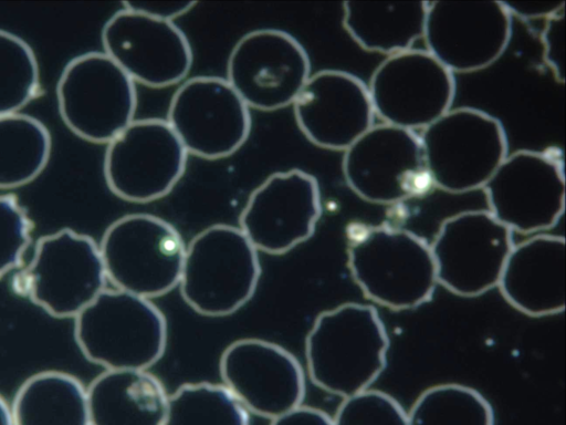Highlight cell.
Listing matches in <instances>:
<instances>
[{
	"label": "cell",
	"instance_id": "obj_1",
	"mask_svg": "<svg viewBox=\"0 0 566 425\" xmlns=\"http://www.w3.org/2000/svg\"><path fill=\"white\" fill-rule=\"evenodd\" d=\"M389 339L376 309L347 302L321 312L305 339L311 381L343 398L365 390L387 363Z\"/></svg>",
	"mask_w": 566,
	"mask_h": 425
},
{
	"label": "cell",
	"instance_id": "obj_2",
	"mask_svg": "<svg viewBox=\"0 0 566 425\" xmlns=\"http://www.w3.org/2000/svg\"><path fill=\"white\" fill-rule=\"evenodd\" d=\"M353 228L347 265L366 298L391 310H410L431 300L438 282L430 245L400 228Z\"/></svg>",
	"mask_w": 566,
	"mask_h": 425
},
{
	"label": "cell",
	"instance_id": "obj_3",
	"mask_svg": "<svg viewBox=\"0 0 566 425\" xmlns=\"http://www.w3.org/2000/svg\"><path fill=\"white\" fill-rule=\"evenodd\" d=\"M74 338L106 370H148L166 351L168 329L149 299L105 288L74 318Z\"/></svg>",
	"mask_w": 566,
	"mask_h": 425
},
{
	"label": "cell",
	"instance_id": "obj_4",
	"mask_svg": "<svg viewBox=\"0 0 566 425\" xmlns=\"http://www.w3.org/2000/svg\"><path fill=\"white\" fill-rule=\"evenodd\" d=\"M260 276L258 250L242 230L217 224L201 230L186 247L180 293L197 313L227 317L250 301Z\"/></svg>",
	"mask_w": 566,
	"mask_h": 425
},
{
	"label": "cell",
	"instance_id": "obj_5",
	"mask_svg": "<svg viewBox=\"0 0 566 425\" xmlns=\"http://www.w3.org/2000/svg\"><path fill=\"white\" fill-rule=\"evenodd\" d=\"M419 138L433 187L451 194L482 189L509 155L502 123L474 107L450 108Z\"/></svg>",
	"mask_w": 566,
	"mask_h": 425
},
{
	"label": "cell",
	"instance_id": "obj_6",
	"mask_svg": "<svg viewBox=\"0 0 566 425\" xmlns=\"http://www.w3.org/2000/svg\"><path fill=\"white\" fill-rule=\"evenodd\" d=\"M99 251L106 278L118 290L154 299L179 286L186 246L168 221L129 214L105 230Z\"/></svg>",
	"mask_w": 566,
	"mask_h": 425
},
{
	"label": "cell",
	"instance_id": "obj_7",
	"mask_svg": "<svg viewBox=\"0 0 566 425\" xmlns=\"http://www.w3.org/2000/svg\"><path fill=\"white\" fill-rule=\"evenodd\" d=\"M99 246L90 236L61 229L41 237L28 267L12 287L55 318H75L104 289Z\"/></svg>",
	"mask_w": 566,
	"mask_h": 425
},
{
	"label": "cell",
	"instance_id": "obj_8",
	"mask_svg": "<svg viewBox=\"0 0 566 425\" xmlns=\"http://www.w3.org/2000/svg\"><path fill=\"white\" fill-rule=\"evenodd\" d=\"M60 115L78 137L108 144L134 121V81L104 52L72 59L56 85Z\"/></svg>",
	"mask_w": 566,
	"mask_h": 425
},
{
	"label": "cell",
	"instance_id": "obj_9",
	"mask_svg": "<svg viewBox=\"0 0 566 425\" xmlns=\"http://www.w3.org/2000/svg\"><path fill=\"white\" fill-rule=\"evenodd\" d=\"M342 169L348 187L371 204L395 205L433 187L419 135L385 123L344 151Z\"/></svg>",
	"mask_w": 566,
	"mask_h": 425
},
{
	"label": "cell",
	"instance_id": "obj_10",
	"mask_svg": "<svg viewBox=\"0 0 566 425\" xmlns=\"http://www.w3.org/2000/svg\"><path fill=\"white\" fill-rule=\"evenodd\" d=\"M187 157L166 120H134L107 144L105 182L123 200L150 203L172 190L186 170Z\"/></svg>",
	"mask_w": 566,
	"mask_h": 425
},
{
	"label": "cell",
	"instance_id": "obj_11",
	"mask_svg": "<svg viewBox=\"0 0 566 425\" xmlns=\"http://www.w3.org/2000/svg\"><path fill=\"white\" fill-rule=\"evenodd\" d=\"M482 189L491 215L512 232L549 229L565 207L563 159L548 152L516 151L504 158Z\"/></svg>",
	"mask_w": 566,
	"mask_h": 425
},
{
	"label": "cell",
	"instance_id": "obj_12",
	"mask_svg": "<svg viewBox=\"0 0 566 425\" xmlns=\"http://www.w3.org/2000/svg\"><path fill=\"white\" fill-rule=\"evenodd\" d=\"M513 246V232L489 210L455 214L430 245L437 282L460 297L481 296L497 287Z\"/></svg>",
	"mask_w": 566,
	"mask_h": 425
},
{
	"label": "cell",
	"instance_id": "obj_13",
	"mask_svg": "<svg viewBox=\"0 0 566 425\" xmlns=\"http://www.w3.org/2000/svg\"><path fill=\"white\" fill-rule=\"evenodd\" d=\"M375 116L411 132L422 131L447 113L454 101V74L427 50L389 55L367 86Z\"/></svg>",
	"mask_w": 566,
	"mask_h": 425
},
{
	"label": "cell",
	"instance_id": "obj_14",
	"mask_svg": "<svg viewBox=\"0 0 566 425\" xmlns=\"http://www.w3.org/2000/svg\"><path fill=\"white\" fill-rule=\"evenodd\" d=\"M187 154L221 159L234 154L251 131L250 108L226 79L195 76L171 96L167 120Z\"/></svg>",
	"mask_w": 566,
	"mask_h": 425
},
{
	"label": "cell",
	"instance_id": "obj_15",
	"mask_svg": "<svg viewBox=\"0 0 566 425\" xmlns=\"http://www.w3.org/2000/svg\"><path fill=\"white\" fill-rule=\"evenodd\" d=\"M311 75L306 50L290 33L259 29L242 35L227 62V81L249 108L292 105Z\"/></svg>",
	"mask_w": 566,
	"mask_h": 425
},
{
	"label": "cell",
	"instance_id": "obj_16",
	"mask_svg": "<svg viewBox=\"0 0 566 425\" xmlns=\"http://www.w3.org/2000/svg\"><path fill=\"white\" fill-rule=\"evenodd\" d=\"M511 34L512 17L502 1H428L426 50L453 74L492 65Z\"/></svg>",
	"mask_w": 566,
	"mask_h": 425
},
{
	"label": "cell",
	"instance_id": "obj_17",
	"mask_svg": "<svg viewBox=\"0 0 566 425\" xmlns=\"http://www.w3.org/2000/svg\"><path fill=\"white\" fill-rule=\"evenodd\" d=\"M321 214L316 178L293 168L271 174L250 194L239 228L258 251L284 255L312 237Z\"/></svg>",
	"mask_w": 566,
	"mask_h": 425
},
{
	"label": "cell",
	"instance_id": "obj_18",
	"mask_svg": "<svg viewBox=\"0 0 566 425\" xmlns=\"http://www.w3.org/2000/svg\"><path fill=\"white\" fill-rule=\"evenodd\" d=\"M104 53L133 81L153 89L184 80L193 61L191 45L174 23L122 9L102 30Z\"/></svg>",
	"mask_w": 566,
	"mask_h": 425
},
{
	"label": "cell",
	"instance_id": "obj_19",
	"mask_svg": "<svg viewBox=\"0 0 566 425\" xmlns=\"http://www.w3.org/2000/svg\"><path fill=\"white\" fill-rule=\"evenodd\" d=\"M223 385L249 413L273 419L302 405L304 371L280 344L244 338L230 343L219 361Z\"/></svg>",
	"mask_w": 566,
	"mask_h": 425
},
{
	"label": "cell",
	"instance_id": "obj_20",
	"mask_svg": "<svg viewBox=\"0 0 566 425\" xmlns=\"http://www.w3.org/2000/svg\"><path fill=\"white\" fill-rule=\"evenodd\" d=\"M292 105L302 134L325 149L344 152L374 125L367 85L346 71L310 75Z\"/></svg>",
	"mask_w": 566,
	"mask_h": 425
},
{
	"label": "cell",
	"instance_id": "obj_21",
	"mask_svg": "<svg viewBox=\"0 0 566 425\" xmlns=\"http://www.w3.org/2000/svg\"><path fill=\"white\" fill-rule=\"evenodd\" d=\"M565 240L537 235L514 245L497 283L504 299L530 317L565 309Z\"/></svg>",
	"mask_w": 566,
	"mask_h": 425
},
{
	"label": "cell",
	"instance_id": "obj_22",
	"mask_svg": "<svg viewBox=\"0 0 566 425\" xmlns=\"http://www.w3.org/2000/svg\"><path fill=\"white\" fill-rule=\"evenodd\" d=\"M90 425H164L168 394L147 370H106L86 390Z\"/></svg>",
	"mask_w": 566,
	"mask_h": 425
},
{
	"label": "cell",
	"instance_id": "obj_23",
	"mask_svg": "<svg viewBox=\"0 0 566 425\" xmlns=\"http://www.w3.org/2000/svg\"><path fill=\"white\" fill-rule=\"evenodd\" d=\"M428 1H345L343 27L364 50L392 55L424 32Z\"/></svg>",
	"mask_w": 566,
	"mask_h": 425
},
{
	"label": "cell",
	"instance_id": "obj_24",
	"mask_svg": "<svg viewBox=\"0 0 566 425\" xmlns=\"http://www.w3.org/2000/svg\"><path fill=\"white\" fill-rule=\"evenodd\" d=\"M13 425H90L87 393L73 375L44 371L19 387L11 407Z\"/></svg>",
	"mask_w": 566,
	"mask_h": 425
},
{
	"label": "cell",
	"instance_id": "obj_25",
	"mask_svg": "<svg viewBox=\"0 0 566 425\" xmlns=\"http://www.w3.org/2000/svg\"><path fill=\"white\" fill-rule=\"evenodd\" d=\"M52 149L50 132L39 120L0 115V189L24 186L45 168Z\"/></svg>",
	"mask_w": 566,
	"mask_h": 425
},
{
	"label": "cell",
	"instance_id": "obj_26",
	"mask_svg": "<svg viewBox=\"0 0 566 425\" xmlns=\"http://www.w3.org/2000/svg\"><path fill=\"white\" fill-rule=\"evenodd\" d=\"M164 425H250L249 412L223 384L186 383L168 395Z\"/></svg>",
	"mask_w": 566,
	"mask_h": 425
},
{
	"label": "cell",
	"instance_id": "obj_27",
	"mask_svg": "<svg viewBox=\"0 0 566 425\" xmlns=\"http://www.w3.org/2000/svg\"><path fill=\"white\" fill-rule=\"evenodd\" d=\"M408 425H494L492 406L476 390L455 383L423 391L407 413Z\"/></svg>",
	"mask_w": 566,
	"mask_h": 425
},
{
	"label": "cell",
	"instance_id": "obj_28",
	"mask_svg": "<svg viewBox=\"0 0 566 425\" xmlns=\"http://www.w3.org/2000/svg\"><path fill=\"white\" fill-rule=\"evenodd\" d=\"M40 92V72L30 45L0 30V115L18 113Z\"/></svg>",
	"mask_w": 566,
	"mask_h": 425
},
{
	"label": "cell",
	"instance_id": "obj_29",
	"mask_svg": "<svg viewBox=\"0 0 566 425\" xmlns=\"http://www.w3.org/2000/svg\"><path fill=\"white\" fill-rule=\"evenodd\" d=\"M333 425H408L407 412L390 395L365 390L343 398Z\"/></svg>",
	"mask_w": 566,
	"mask_h": 425
},
{
	"label": "cell",
	"instance_id": "obj_30",
	"mask_svg": "<svg viewBox=\"0 0 566 425\" xmlns=\"http://www.w3.org/2000/svg\"><path fill=\"white\" fill-rule=\"evenodd\" d=\"M33 227L14 195H0V279L22 266Z\"/></svg>",
	"mask_w": 566,
	"mask_h": 425
},
{
	"label": "cell",
	"instance_id": "obj_31",
	"mask_svg": "<svg viewBox=\"0 0 566 425\" xmlns=\"http://www.w3.org/2000/svg\"><path fill=\"white\" fill-rule=\"evenodd\" d=\"M564 10L557 12L545 21V27L541 35L544 48V61L552 70L555 79L560 82H564L565 62Z\"/></svg>",
	"mask_w": 566,
	"mask_h": 425
},
{
	"label": "cell",
	"instance_id": "obj_32",
	"mask_svg": "<svg viewBox=\"0 0 566 425\" xmlns=\"http://www.w3.org/2000/svg\"><path fill=\"white\" fill-rule=\"evenodd\" d=\"M197 2L195 1H125L124 9L135 11L147 17L174 22L175 19L189 12Z\"/></svg>",
	"mask_w": 566,
	"mask_h": 425
},
{
	"label": "cell",
	"instance_id": "obj_33",
	"mask_svg": "<svg viewBox=\"0 0 566 425\" xmlns=\"http://www.w3.org/2000/svg\"><path fill=\"white\" fill-rule=\"evenodd\" d=\"M511 17L523 21L545 19L564 10V0L502 1Z\"/></svg>",
	"mask_w": 566,
	"mask_h": 425
},
{
	"label": "cell",
	"instance_id": "obj_34",
	"mask_svg": "<svg viewBox=\"0 0 566 425\" xmlns=\"http://www.w3.org/2000/svg\"><path fill=\"white\" fill-rule=\"evenodd\" d=\"M270 425H333V419L318 408L300 405L271 419Z\"/></svg>",
	"mask_w": 566,
	"mask_h": 425
},
{
	"label": "cell",
	"instance_id": "obj_35",
	"mask_svg": "<svg viewBox=\"0 0 566 425\" xmlns=\"http://www.w3.org/2000/svg\"><path fill=\"white\" fill-rule=\"evenodd\" d=\"M0 425H13L12 412L7 401L0 395Z\"/></svg>",
	"mask_w": 566,
	"mask_h": 425
}]
</instances>
